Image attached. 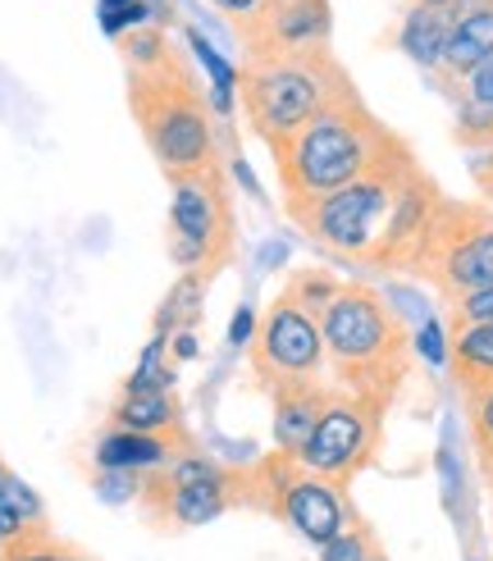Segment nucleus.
<instances>
[{"label": "nucleus", "mask_w": 493, "mask_h": 561, "mask_svg": "<svg viewBox=\"0 0 493 561\" xmlns=\"http://www.w3.org/2000/svg\"><path fill=\"white\" fill-rule=\"evenodd\" d=\"M471 179H475V187L484 196V206H493V151H480L471 160Z\"/></svg>", "instance_id": "7c9ffc66"}, {"label": "nucleus", "mask_w": 493, "mask_h": 561, "mask_svg": "<svg viewBox=\"0 0 493 561\" xmlns=\"http://www.w3.org/2000/svg\"><path fill=\"white\" fill-rule=\"evenodd\" d=\"M438 202H444V187L398 133L362 179L297 210L293 224L352 265L411 274Z\"/></svg>", "instance_id": "f257e3e1"}, {"label": "nucleus", "mask_w": 493, "mask_h": 561, "mask_svg": "<svg viewBox=\"0 0 493 561\" xmlns=\"http://www.w3.org/2000/svg\"><path fill=\"white\" fill-rule=\"evenodd\" d=\"M256 339V316L246 311V306H238V316H233V324H229V343L233 347H246Z\"/></svg>", "instance_id": "2f4dec72"}, {"label": "nucleus", "mask_w": 493, "mask_h": 561, "mask_svg": "<svg viewBox=\"0 0 493 561\" xmlns=\"http://www.w3.org/2000/svg\"><path fill=\"white\" fill-rule=\"evenodd\" d=\"M329 392H334V383H324V379H301V383H284L270 392L274 447H279V453H301V447H307L311 430L320 425V415L329 407Z\"/></svg>", "instance_id": "4468645a"}, {"label": "nucleus", "mask_w": 493, "mask_h": 561, "mask_svg": "<svg viewBox=\"0 0 493 561\" xmlns=\"http://www.w3.org/2000/svg\"><path fill=\"white\" fill-rule=\"evenodd\" d=\"M238 215L225 160L197 174L170 179V256L183 274H202L206 284L233 261Z\"/></svg>", "instance_id": "6e6552de"}, {"label": "nucleus", "mask_w": 493, "mask_h": 561, "mask_svg": "<svg viewBox=\"0 0 493 561\" xmlns=\"http://www.w3.org/2000/svg\"><path fill=\"white\" fill-rule=\"evenodd\" d=\"M164 343L170 339H156L147 343V352H142V360H137V370H133V388H160V392H174V379H179V370L164 360Z\"/></svg>", "instance_id": "393cba45"}, {"label": "nucleus", "mask_w": 493, "mask_h": 561, "mask_svg": "<svg viewBox=\"0 0 493 561\" xmlns=\"http://www.w3.org/2000/svg\"><path fill=\"white\" fill-rule=\"evenodd\" d=\"M320 333L334 388L393 411L416 366V339L398 306L370 284H343L320 320Z\"/></svg>", "instance_id": "7ed1b4c3"}, {"label": "nucleus", "mask_w": 493, "mask_h": 561, "mask_svg": "<svg viewBox=\"0 0 493 561\" xmlns=\"http://www.w3.org/2000/svg\"><path fill=\"white\" fill-rule=\"evenodd\" d=\"M393 137L398 133L362 101V92L347 88L343 96L329 101L320 115L301 124L293 137L274 142L270 156H274V174H279L288 219L297 210H307L311 202H320V196L362 179Z\"/></svg>", "instance_id": "20e7f679"}, {"label": "nucleus", "mask_w": 493, "mask_h": 561, "mask_svg": "<svg viewBox=\"0 0 493 561\" xmlns=\"http://www.w3.org/2000/svg\"><path fill=\"white\" fill-rule=\"evenodd\" d=\"M375 548H379V535L366 525V516H362V512H352L347 529H343V535H339L334 543H324L320 552H324V561H366Z\"/></svg>", "instance_id": "b1692460"}, {"label": "nucleus", "mask_w": 493, "mask_h": 561, "mask_svg": "<svg viewBox=\"0 0 493 561\" xmlns=\"http://www.w3.org/2000/svg\"><path fill=\"white\" fill-rule=\"evenodd\" d=\"M101 27L110 37H124L133 27H147V5L142 0H101Z\"/></svg>", "instance_id": "bb28decb"}, {"label": "nucleus", "mask_w": 493, "mask_h": 561, "mask_svg": "<svg viewBox=\"0 0 493 561\" xmlns=\"http://www.w3.org/2000/svg\"><path fill=\"white\" fill-rule=\"evenodd\" d=\"M421 352L434 360V366H444V360H448V343H444V329H438V320H425V329H421Z\"/></svg>", "instance_id": "c756f323"}, {"label": "nucleus", "mask_w": 493, "mask_h": 561, "mask_svg": "<svg viewBox=\"0 0 493 561\" xmlns=\"http://www.w3.org/2000/svg\"><path fill=\"white\" fill-rule=\"evenodd\" d=\"M339 288H343V284H339V278L329 274V270H297L288 284H284V293H288L307 316H316V320H324L329 301L339 297Z\"/></svg>", "instance_id": "4be33fe9"}, {"label": "nucleus", "mask_w": 493, "mask_h": 561, "mask_svg": "<svg viewBox=\"0 0 493 561\" xmlns=\"http://www.w3.org/2000/svg\"><path fill=\"white\" fill-rule=\"evenodd\" d=\"M233 33L242 42V60H288V55L324 50L334 37V10L329 0H261L252 14L233 19Z\"/></svg>", "instance_id": "f8f14e48"}, {"label": "nucleus", "mask_w": 493, "mask_h": 561, "mask_svg": "<svg viewBox=\"0 0 493 561\" xmlns=\"http://www.w3.org/2000/svg\"><path fill=\"white\" fill-rule=\"evenodd\" d=\"M128 73V115L156 156L164 179L197 174L219 160L215 142V105L202 92L187 55L170 42L164 27H133L119 37Z\"/></svg>", "instance_id": "f03ea898"}, {"label": "nucleus", "mask_w": 493, "mask_h": 561, "mask_svg": "<svg viewBox=\"0 0 493 561\" xmlns=\"http://www.w3.org/2000/svg\"><path fill=\"white\" fill-rule=\"evenodd\" d=\"M246 512L293 525L307 543L324 548L347 529L352 502L329 480H320L316 470L301 466L297 453H279L274 447V453L246 461Z\"/></svg>", "instance_id": "0eeeda50"}, {"label": "nucleus", "mask_w": 493, "mask_h": 561, "mask_svg": "<svg viewBox=\"0 0 493 561\" xmlns=\"http://www.w3.org/2000/svg\"><path fill=\"white\" fill-rule=\"evenodd\" d=\"M411 5H425V10H457L461 0H411Z\"/></svg>", "instance_id": "72a5a7b5"}, {"label": "nucleus", "mask_w": 493, "mask_h": 561, "mask_svg": "<svg viewBox=\"0 0 493 561\" xmlns=\"http://www.w3.org/2000/svg\"><path fill=\"white\" fill-rule=\"evenodd\" d=\"M183 457L179 447L160 443V438H147V434H128V430H115L96 443V466L101 470H119V474H137V470H151V466H164Z\"/></svg>", "instance_id": "a211bd4d"}, {"label": "nucleus", "mask_w": 493, "mask_h": 561, "mask_svg": "<svg viewBox=\"0 0 493 561\" xmlns=\"http://www.w3.org/2000/svg\"><path fill=\"white\" fill-rule=\"evenodd\" d=\"M356 88L352 73L334 50H307V55H288V60H261V65H242L238 73V101L246 128H252L265 147L293 137L311 115Z\"/></svg>", "instance_id": "39448f33"}, {"label": "nucleus", "mask_w": 493, "mask_h": 561, "mask_svg": "<svg viewBox=\"0 0 493 561\" xmlns=\"http://www.w3.org/2000/svg\"><path fill=\"white\" fill-rule=\"evenodd\" d=\"M452 23H457V10H425V5H411V10L402 14V27H398V46H402L416 65L438 69V65H444L448 37H452Z\"/></svg>", "instance_id": "f3484780"}, {"label": "nucleus", "mask_w": 493, "mask_h": 561, "mask_svg": "<svg viewBox=\"0 0 493 561\" xmlns=\"http://www.w3.org/2000/svg\"><path fill=\"white\" fill-rule=\"evenodd\" d=\"M210 5H215L219 14H229V19H242V14H252L261 0H210Z\"/></svg>", "instance_id": "473e14b6"}, {"label": "nucleus", "mask_w": 493, "mask_h": 561, "mask_svg": "<svg viewBox=\"0 0 493 561\" xmlns=\"http://www.w3.org/2000/svg\"><path fill=\"white\" fill-rule=\"evenodd\" d=\"M42 520V502H37V493L27 489V484H19L14 474L0 466V539H19L27 525H37Z\"/></svg>", "instance_id": "412c9836"}, {"label": "nucleus", "mask_w": 493, "mask_h": 561, "mask_svg": "<svg viewBox=\"0 0 493 561\" xmlns=\"http://www.w3.org/2000/svg\"><path fill=\"white\" fill-rule=\"evenodd\" d=\"M110 420H115V430L147 434V438H160V443L179 447L183 457H187V453H197V438H192V430L183 425V411H179V398H174V392L124 383V398L115 402Z\"/></svg>", "instance_id": "ddd939ff"}, {"label": "nucleus", "mask_w": 493, "mask_h": 561, "mask_svg": "<svg viewBox=\"0 0 493 561\" xmlns=\"http://www.w3.org/2000/svg\"><path fill=\"white\" fill-rule=\"evenodd\" d=\"M448 370L457 392L493 388V324L448 329Z\"/></svg>", "instance_id": "2eb2a0df"}, {"label": "nucleus", "mask_w": 493, "mask_h": 561, "mask_svg": "<svg viewBox=\"0 0 493 561\" xmlns=\"http://www.w3.org/2000/svg\"><path fill=\"white\" fill-rule=\"evenodd\" d=\"M192 46L202 50V65L210 69V78H215V115H229V105H233V92H238V78H233V69L219 60V50H210V42L202 37V33H192Z\"/></svg>", "instance_id": "a878e982"}, {"label": "nucleus", "mask_w": 493, "mask_h": 561, "mask_svg": "<svg viewBox=\"0 0 493 561\" xmlns=\"http://www.w3.org/2000/svg\"><path fill=\"white\" fill-rule=\"evenodd\" d=\"M461 402H466V434H471L480 480L493 489V388L461 392Z\"/></svg>", "instance_id": "aec40b11"}, {"label": "nucleus", "mask_w": 493, "mask_h": 561, "mask_svg": "<svg viewBox=\"0 0 493 561\" xmlns=\"http://www.w3.org/2000/svg\"><path fill=\"white\" fill-rule=\"evenodd\" d=\"M489 60H493V10L457 14L438 73H444V78H471V73H475L480 65H489Z\"/></svg>", "instance_id": "dca6fc26"}, {"label": "nucleus", "mask_w": 493, "mask_h": 561, "mask_svg": "<svg viewBox=\"0 0 493 561\" xmlns=\"http://www.w3.org/2000/svg\"><path fill=\"white\" fill-rule=\"evenodd\" d=\"M246 366H252V379L261 392L320 379V370H329L320 320L301 311L288 293H279L256 320V339L246 343Z\"/></svg>", "instance_id": "9b49d317"}, {"label": "nucleus", "mask_w": 493, "mask_h": 561, "mask_svg": "<svg viewBox=\"0 0 493 561\" xmlns=\"http://www.w3.org/2000/svg\"><path fill=\"white\" fill-rule=\"evenodd\" d=\"M5 552H10V561H88L78 548H69V543H60L46 529V520H37V525H27L19 539H10L5 543Z\"/></svg>", "instance_id": "5701e85b"}, {"label": "nucleus", "mask_w": 493, "mask_h": 561, "mask_svg": "<svg viewBox=\"0 0 493 561\" xmlns=\"http://www.w3.org/2000/svg\"><path fill=\"white\" fill-rule=\"evenodd\" d=\"M366 561H389V552H383V543H379V548H375V552H370Z\"/></svg>", "instance_id": "f704fd0d"}, {"label": "nucleus", "mask_w": 493, "mask_h": 561, "mask_svg": "<svg viewBox=\"0 0 493 561\" xmlns=\"http://www.w3.org/2000/svg\"><path fill=\"white\" fill-rule=\"evenodd\" d=\"M466 324H493V288H480L448 306V329H466Z\"/></svg>", "instance_id": "cd10ccee"}, {"label": "nucleus", "mask_w": 493, "mask_h": 561, "mask_svg": "<svg viewBox=\"0 0 493 561\" xmlns=\"http://www.w3.org/2000/svg\"><path fill=\"white\" fill-rule=\"evenodd\" d=\"M461 101L493 110V60H489V65H480L471 78H466V96H461Z\"/></svg>", "instance_id": "c85d7f7f"}, {"label": "nucleus", "mask_w": 493, "mask_h": 561, "mask_svg": "<svg viewBox=\"0 0 493 561\" xmlns=\"http://www.w3.org/2000/svg\"><path fill=\"white\" fill-rule=\"evenodd\" d=\"M0 561H10V552H5V539H0Z\"/></svg>", "instance_id": "c9c22d12"}, {"label": "nucleus", "mask_w": 493, "mask_h": 561, "mask_svg": "<svg viewBox=\"0 0 493 561\" xmlns=\"http://www.w3.org/2000/svg\"><path fill=\"white\" fill-rule=\"evenodd\" d=\"M383 407L362 402L352 392L334 388L329 392V407L320 415V425L311 430L307 447H301V466L316 470L320 480H329L339 493H347L356 484V474H366L379 461L383 447Z\"/></svg>", "instance_id": "9d476101"}, {"label": "nucleus", "mask_w": 493, "mask_h": 561, "mask_svg": "<svg viewBox=\"0 0 493 561\" xmlns=\"http://www.w3.org/2000/svg\"><path fill=\"white\" fill-rule=\"evenodd\" d=\"M206 278L202 274H179L174 278V288L164 293L160 301V311H156V333L160 339H179V333H192V324L202 320V301H206Z\"/></svg>", "instance_id": "6ab92c4d"}, {"label": "nucleus", "mask_w": 493, "mask_h": 561, "mask_svg": "<svg viewBox=\"0 0 493 561\" xmlns=\"http://www.w3.org/2000/svg\"><path fill=\"white\" fill-rule=\"evenodd\" d=\"M133 497L156 529H197L246 507V466H225L202 453L174 457L133 474Z\"/></svg>", "instance_id": "423d86ee"}, {"label": "nucleus", "mask_w": 493, "mask_h": 561, "mask_svg": "<svg viewBox=\"0 0 493 561\" xmlns=\"http://www.w3.org/2000/svg\"><path fill=\"white\" fill-rule=\"evenodd\" d=\"M411 274H421L444 297V306L480 288H493V206L457 202V196L444 192V202H438L421 238Z\"/></svg>", "instance_id": "1a4fd4ad"}]
</instances>
